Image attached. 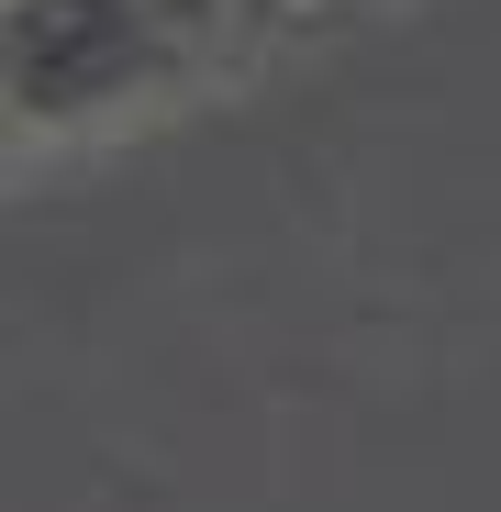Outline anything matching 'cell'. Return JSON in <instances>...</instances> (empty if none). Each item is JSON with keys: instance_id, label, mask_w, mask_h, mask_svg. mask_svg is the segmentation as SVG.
Here are the masks:
<instances>
[{"instance_id": "obj_1", "label": "cell", "mask_w": 501, "mask_h": 512, "mask_svg": "<svg viewBox=\"0 0 501 512\" xmlns=\"http://www.w3.org/2000/svg\"><path fill=\"white\" fill-rule=\"evenodd\" d=\"M412 12L424 0H0L12 179H67L90 156L156 145L201 112L334 67Z\"/></svg>"}]
</instances>
